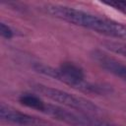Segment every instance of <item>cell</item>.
<instances>
[{"label":"cell","mask_w":126,"mask_h":126,"mask_svg":"<svg viewBox=\"0 0 126 126\" xmlns=\"http://www.w3.org/2000/svg\"><path fill=\"white\" fill-rule=\"evenodd\" d=\"M44 10L52 17L59 20L92 30L109 37L126 40V26L113 20L102 18L80 9L63 5L48 4L44 6Z\"/></svg>","instance_id":"cell-1"},{"label":"cell","mask_w":126,"mask_h":126,"mask_svg":"<svg viewBox=\"0 0 126 126\" xmlns=\"http://www.w3.org/2000/svg\"><path fill=\"white\" fill-rule=\"evenodd\" d=\"M103 4L112 7L113 9L126 14V1H110V2H102Z\"/></svg>","instance_id":"cell-9"},{"label":"cell","mask_w":126,"mask_h":126,"mask_svg":"<svg viewBox=\"0 0 126 126\" xmlns=\"http://www.w3.org/2000/svg\"><path fill=\"white\" fill-rule=\"evenodd\" d=\"M0 33H1V36L6 39H10L14 36V32H13L12 29L7 24H5L3 22L0 24Z\"/></svg>","instance_id":"cell-10"},{"label":"cell","mask_w":126,"mask_h":126,"mask_svg":"<svg viewBox=\"0 0 126 126\" xmlns=\"http://www.w3.org/2000/svg\"><path fill=\"white\" fill-rule=\"evenodd\" d=\"M42 112L71 126H90L93 119L86 114L76 113L72 110L50 103H45Z\"/></svg>","instance_id":"cell-4"},{"label":"cell","mask_w":126,"mask_h":126,"mask_svg":"<svg viewBox=\"0 0 126 126\" xmlns=\"http://www.w3.org/2000/svg\"><path fill=\"white\" fill-rule=\"evenodd\" d=\"M32 89L36 93L53 100L54 102H57L70 109L77 110L80 113L100 114L102 112V109L98 105H96L94 102L87 98H84L82 96H78L73 94H70L68 92L55 89V88H51V87H48L42 84H34L32 86Z\"/></svg>","instance_id":"cell-3"},{"label":"cell","mask_w":126,"mask_h":126,"mask_svg":"<svg viewBox=\"0 0 126 126\" xmlns=\"http://www.w3.org/2000/svg\"><path fill=\"white\" fill-rule=\"evenodd\" d=\"M0 117L3 121L17 126H36L42 123L36 117L21 112L3 102L0 105Z\"/></svg>","instance_id":"cell-5"},{"label":"cell","mask_w":126,"mask_h":126,"mask_svg":"<svg viewBox=\"0 0 126 126\" xmlns=\"http://www.w3.org/2000/svg\"><path fill=\"white\" fill-rule=\"evenodd\" d=\"M32 69L38 74L59 81L83 93L102 95L112 92L110 86L87 81L83 69L72 62H64L57 69L43 63L34 62Z\"/></svg>","instance_id":"cell-2"},{"label":"cell","mask_w":126,"mask_h":126,"mask_svg":"<svg viewBox=\"0 0 126 126\" xmlns=\"http://www.w3.org/2000/svg\"><path fill=\"white\" fill-rule=\"evenodd\" d=\"M103 47L112 53L118 54L126 58V44L125 43L116 42V41H105L103 42Z\"/></svg>","instance_id":"cell-8"},{"label":"cell","mask_w":126,"mask_h":126,"mask_svg":"<svg viewBox=\"0 0 126 126\" xmlns=\"http://www.w3.org/2000/svg\"><path fill=\"white\" fill-rule=\"evenodd\" d=\"M19 101L32 109H35L38 110L40 112L43 111L44 106H45V102L36 94H23L20 97H19Z\"/></svg>","instance_id":"cell-7"},{"label":"cell","mask_w":126,"mask_h":126,"mask_svg":"<svg viewBox=\"0 0 126 126\" xmlns=\"http://www.w3.org/2000/svg\"><path fill=\"white\" fill-rule=\"evenodd\" d=\"M90 126H117V125H114V124H111V123H108L105 121L97 120V119H92Z\"/></svg>","instance_id":"cell-11"},{"label":"cell","mask_w":126,"mask_h":126,"mask_svg":"<svg viewBox=\"0 0 126 126\" xmlns=\"http://www.w3.org/2000/svg\"><path fill=\"white\" fill-rule=\"evenodd\" d=\"M94 60L106 72L126 81V65L122 64L121 62L117 61L116 59L108 56L107 54L99 51L94 50L92 53Z\"/></svg>","instance_id":"cell-6"}]
</instances>
